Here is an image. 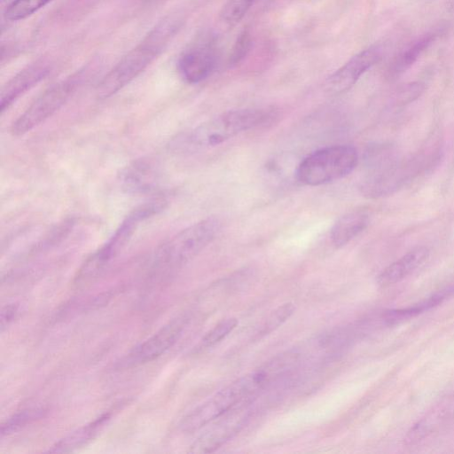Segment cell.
Masks as SVG:
<instances>
[{
	"label": "cell",
	"mask_w": 454,
	"mask_h": 454,
	"mask_svg": "<svg viewBox=\"0 0 454 454\" xmlns=\"http://www.w3.org/2000/svg\"><path fill=\"white\" fill-rule=\"evenodd\" d=\"M271 118L264 109H239L223 113L181 135L172 142V146L181 152H197L259 127Z\"/></svg>",
	"instance_id": "obj_1"
},
{
	"label": "cell",
	"mask_w": 454,
	"mask_h": 454,
	"mask_svg": "<svg viewBox=\"0 0 454 454\" xmlns=\"http://www.w3.org/2000/svg\"><path fill=\"white\" fill-rule=\"evenodd\" d=\"M177 28V22L172 20L159 23L103 78L97 88L98 97L107 98L134 80L161 52Z\"/></svg>",
	"instance_id": "obj_2"
},
{
	"label": "cell",
	"mask_w": 454,
	"mask_h": 454,
	"mask_svg": "<svg viewBox=\"0 0 454 454\" xmlns=\"http://www.w3.org/2000/svg\"><path fill=\"white\" fill-rule=\"evenodd\" d=\"M271 380L265 366L237 379L184 416L180 423L181 429L188 433L200 429L239 404L250 401Z\"/></svg>",
	"instance_id": "obj_3"
},
{
	"label": "cell",
	"mask_w": 454,
	"mask_h": 454,
	"mask_svg": "<svg viewBox=\"0 0 454 454\" xmlns=\"http://www.w3.org/2000/svg\"><path fill=\"white\" fill-rule=\"evenodd\" d=\"M357 161L355 147L348 145L328 146L308 155L299 164L296 176L305 185L326 184L348 176Z\"/></svg>",
	"instance_id": "obj_4"
},
{
	"label": "cell",
	"mask_w": 454,
	"mask_h": 454,
	"mask_svg": "<svg viewBox=\"0 0 454 454\" xmlns=\"http://www.w3.org/2000/svg\"><path fill=\"white\" fill-rule=\"evenodd\" d=\"M220 229L218 219L207 217L182 230L159 248L156 265L174 269L185 264L215 239Z\"/></svg>",
	"instance_id": "obj_5"
},
{
	"label": "cell",
	"mask_w": 454,
	"mask_h": 454,
	"mask_svg": "<svg viewBox=\"0 0 454 454\" xmlns=\"http://www.w3.org/2000/svg\"><path fill=\"white\" fill-rule=\"evenodd\" d=\"M164 206L165 200H156L129 213L108 240L87 259L80 269L79 278L93 276L104 269L126 246L139 223L157 214Z\"/></svg>",
	"instance_id": "obj_6"
},
{
	"label": "cell",
	"mask_w": 454,
	"mask_h": 454,
	"mask_svg": "<svg viewBox=\"0 0 454 454\" xmlns=\"http://www.w3.org/2000/svg\"><path fill=\"white\" fill-rule=\"evenodd\" d=\"M428 157L419 153L407 160L368 168L360 184L361 192L375 199L389 195L415 177L425 167Z\"/></svg>",
	"instance_id": "obj_7"
},
{
	"label": "cell",
	"mask_w": 454,
	"mask_h": 454,
	"mask_svg": "<svg viewBox=\"0 0 454 454\" xmlns=\"http://www.w3.org/2000/svg\"><path fill=\"white\" fill-rule=\"evenodd\" d=\"M74 89V82L65 81L45 90L12 122V135L22 136L52 116L67 102Z\"/></svg>",
	"instance_id": "obj_8"
},
{
	"label": "cell",
	"mask_w": 454,
	"mask_h": 454,
	"mask_svg": "<svg viewBox=\"0 0 454 454\" xmlns=\"http://www.w3.org/2000/svg\"><path fill=\"white\" fill-rule=\"evenodd\" d=\"M250 401L227 411L202 433L191 445V453H211L238 434L249 419Z\"/></svg>",
	"instance_id": "obj_9"
},
{
	"label": "cell",
	"mask_w": 454,
	"mask_h": 454,
	"mask_svg": "<svg viewBox=\"0 0 454 454\" xmlns=\"http://www.w3.org/2000/svg\"><path fill=\"white\" fill-rule=\"evenodd\" d=\"M381 48L371 46L351 57L326 80V90L340 94L353 87L360 77L373 67L381 58Z\"/></svg>",
	"instance_id": "obj_10"
},
{
	"label": "cell",
	"mask_w": 454,
	"mask_h": 454,
	"mask_svg": "<svg viewBox=\"0 0 454 454\" xmlns=\"http://www.w3.org/2000/svg\"><path fill=\"white\" fill-rule=\"evenodd\" d=\"M184 326V319H176L161 327L129 354L127 362L137 364L150 362L161 356L179 339Z\"/></svg>",
	"instance_id": "obj_11"
},
{
	"label": "cell",
	"mask_w": 454,
	"mask_h": 454,
	"mask_svg": "<svg viewBox=\"0 0 454 454\" xmlns=\"http://www.w3.org/2000/svg\"><path fill=\"white\" fill-rule=\"evenodd\" d=\"M215 57L209 42L199 43L179 58L177 69L182 78L192 84L207 79L215 68Z\"/></svg>",
	"instance_id": "obj_12"
},
{
	"label": "cell",
	"mask_w": 454,
	"mask_h": 454,
	"mask_svg": "<svg viewBox=\"0 0 454 454\" xmlns=\"http://www.w3.org/2000/svg\"><path fill=\"white\" fill-rule=\"evenodd\" d=\"M442 34L434 29L413 40L391 61L387 70L388 78H396L408 70Z\"/></svg>",
	"instance_id": "obj_13"
},
{
	"label": "cell",
	"mask_w": 454,
	"mask_h": 454,
	"mask_svg": "<svg viewBox=\"0 0 454 454\" xmlns=\"http://www.w3.org/2000/svg\"><path fill=\"white\" fill-rule=\"evenodd\" d=\"M429 251L426 247H415L386 267L378 277L382 286L395 284L419 268L428 258Z\"/></svg>",
	"instance_id": "obj_14"
},
{
	"label": "cell",
	"mask_w": 454,
	"mask_h": 454,
	"mask_svg": "<svg viewBox=\"0 0 454 454\" xmlns=\"http://www.w3.org/2000/svg\"><path fill=\"white\" fill-rule=\"evenodd\" d=\"M364 210H354L340 216L331 230V239L336 247H342L360 234L369 224Z\"/></svg>",
	"instance_id": "obj_15"
},
{
	"label": "cell",
	"mask_w": 454,
	"mask_h": 454,
	"mask_svg": "<svg viewBox=\"0 0 454 454\" xmlns=\"http://www.w3.org/2000/svg\"><path fill=\"white\" fill-rule=\"evenodd\" d=\"M157 171L146 160H137L128 166L121 174V185L130 192H143L153 189L156 183Z\"/></svg>",
	"instance_id": "obj_16"
},
{
	"label": "cell",
	"mask_w": 454,
	"mask_h": 454,
	"mask_svg": "<svg viewBox=\"0 0 454 454\" xmlns=\"http://www.w3.org/2000/svg\"><path fill=\"white\" fill-rule=\"evenodd\" d=\"M46 74L44 67L29 68L6 83L1 92V114L7 110L19 97L41 81Z\"/></svg>",
	"instance_id": "obj_17"
},
{
	"label": "cell",
	"mask_w": 454,
	"mask_h": 454,
	"mask_svg": "<svg viewBox=\"0 0 454 454\" xmlns=\"http://www.w3.org/2000/svg\"><path fill=\"white\" fill-rule=\"evenodd\" d=\"M453 400H447L436 405L424 419L418 422L407 435L411 443L418 442L434 432L450 415Z\"/></svg>",
	"instance_id": "obj_18"
},
{
	"label": "cell",
	"mask_w": 454,
	"mask_h": 454,
	"mask_svg": "<svg viewBox=\"0 0 454 454\" xmlns=\"http://www.w3.org/2000/svg\"><path fill=\"white\" fill-rule=\"evenodd\" d=\"M107 416H102L95 421L83 426L80 429L60 440L50 450L51 452L71 451L90 441L97 434L98 430L107 419Z\"/></svg>",
	"instance_id": "obj_19"
},
{
	"label": "cell",
	"mask_w": 454,
	"mask_h": 454,
	"mask_svg": "<svg viewBox=\"0 0 454 454\" xmlns=\"http://www.w3.org/2000/svg\"><path fill=\"white\" fill-rule=\"evenodd\" d=\"M51 1L52 0H13L8 4L4 16L9 21L22 20L33 15Z\"/></svg>",
	"instance_id": "obj_20"
},
{
	"label": "cell",
	"mask_w": 454,
	"mask_h": 454,
	"mask_svg": "<svg viewBox=\"0 0 454 454\" xmlns=\"http://www.w3.org/2000/svg\"><path fill=\"white\" fill-rule=\"evenodd\" d=\"M294 310L295 306L291 302L278 306L268 315L256 333V336L262 337L281 326L294 314Z\"/></svg>",
	"instance_id": "obj_21"
},
{
	"label": "cell",
	"mask_w": 454,
	"mask_h": 454,
	"mask_svg": "<svg viewBox=\"0 0 454 454\" xmlns=\"http://www.w3.org/2000/svg\"><path fill=\"white\" fill-rule=\"evenodd\" d=\"M254 0H227L220 12V18L225 23L233 25L239 22Z\"/></svg>",
	"instance_id": "obj_22"
},
{
	"label": "cell",
	"mask_w": 454,
	"mask_h": 454,
	"mask_svg": "<svg viewBox=\"0 0 454 454\" xmlns=\"http://www.w3.org/2000/svg\"><path fill=\"white\" fill-rule=\"evenodd\" d=\"M238 319L229 317L222 320L209 330L201 340L204 347H211L223 340L238 325Z\"/></svg>",
	"instance_id": "obj_23"
},
{
	"label": "cell",
	"mask_w": 454,
	"mask_h": 454,
	"mask_svg": "<svg viewBox=\"0 0 454 454\" xmlns=\"http://www.w3.org/2000/svg\"><path fill=\"white\" fill-rule=\"evenodd\" d=\"M252 47V36L248 30L242 31L237 37L228 59L230 67L239 64L248 54Z\"/></svg>",
	"instance_id": "obj_24"
},
{
	"label": "cell",
	"mask_w": 454,
	"mask_h": 454,
	"mask_svg": "<svg viewBox=\"0 0 454 454\" xmlns=\"http://www.w3.org/2000/svg\"><path fill=\"white\" fill-rule=\"evenodd\" d=\"M424 90V84L419 82H410L400 87L394 95L395 103L404 105L418 98Z\"/></svg>",
	"instance_id": "obj_25"
},
{
	"label": "cell",
	"mask_w": 454,
	"mask_h": 454,
	"mask_svg": "<svg viewBox=\"0 0 454 454\" xmlns=\"http://www.w3.org/2000/svg\"><path fill=\"white\" fill-rule=\"evenodd\" d=\"M41 411L38 410H26L14 415L9 419L5 424L2 426L1 433L2 435L9 434L13 431H16L20 427L26 425L30 420L39 417Z\"/></svg>",
	"instance_id": "obj_26"
},
{
	"label": "cell",
	"mask_w": 454,
	"mask_h": 454,
	"mask_svg": "<svg viewBox=\"0 0 454 454\" xmlns=\"http://www.w3.org/2000/svg\"><path fill=\"white\" fill-rule=\"evenodd\" d=\"M18 311V307L15 304H8L2 309L1 311V328L2 331L4 327L9 325L14 319Z\"/></svg>",
	"instance_id": "obj_27"
}]
</instances>
